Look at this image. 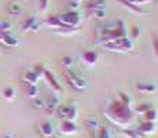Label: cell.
Segmentation results:
<instances>
[{
    "instance_id": "6da1fadb",
    "label": "cell",
    "mask_w": 158,
    "mask_h": 138,
    "mask_svg": "<svg viewBox=\"0 0 158 138\" xmlns=\"http://www.w3.org/2000/svg\"><path fill=\"white\" fill-rule=\"evenodd\" d=\"M105 116L111 120L114 124H118L121 127L131 126L133 122V112L131 106H127L120 100H113L107 109L105 110Z\"/></svg>"
},
{
    "instance_id": "7a4b0ae2",
    "label": "cell",
    "mask_w": 158,
    "mask_h": 138,
    "mask_svg": "<svg viewBox=\"0 0 158 138\" xmlns=\"http://www.w3.org/2000/svg\"><path fill=\"white\" fill-rule=\"evenodd\" d=\"M55 113L62 119V120L74 122L78 116V106L73 102L72 104H65V105H59Z\"/></svg>"
},
{
    "instance_id": "3957f363",
    "label": "cell",
    "mask_w": 158,
    "mask_h": 138,
    "mask_svg": "<svg viewBox=\"0 0 158 138\" xmlns=\"http://www.w3.org/2000/svg\"><path fill=\"white\" fill-rule=\"evenodd\" d=\"M65 79L70 87H74L77 90H83L87 87V79H84L83 76H80L78 73L73 72L70 69L65 72Z\"/></svg>"
},
{
    "instance_id": "277c9868",
    "label": "cell",
    "mask_w": 158,
    "mask_h": 138,
    "mask_svg": "<svg viewBox=\"0 0 158 138\" xmlns=\"http://www.w3.org/2000/svg\"><path fill=\"white\" fill-rule=\"evenodd\" d=\"M60 18V22L62 25H66V26H80L81 24V17L77 11H68V13L59 15Z\"/></svg>"
},
{
    "instance_id": "5b68a950",
    "label": "cell",
    "mask_w": 158,
    "mask_h": 138,
    "mask_svg": "<svg viewBox=\"0 0 158 138\" xmlns=\"http://www.w3.org/2000/svg\"><path fill=\"white\" fill-rule=\"evenodd\" d=\"M41 78L44 79L45 82H47V84L50 86L51 88H52L54 91L58 94V93H60V86H59V83H58V80H56V78L52 75V73L50 72V70H47V69H44L43 70V73H41Z\"/></svg>"
},
{
    "instance_id": "8992f818",
    "label": "cell",
    "mask_w": 158,
    "mask_h": 138,
    "mask_svg": "<svg viewBox=\"0 0 158 138\" xmlns=\"http://www.w3.org/2000/svg\"><path fill=\"white\" fill-rule=\"evenodd\" d=\"M136 90L142 94H153L158 90V87L156 83H153V82H138Z\"/></svg>"
},
{
    "instance_id": "52a82bcc",
    "label": "cell",
    "mask_w": 158,
    "mask_h": 138,
    "mask_svg": "<svg viewBox=\"0 0 158 138\" xmlns=\"http://www.w3.org/2000/svg\"><path fill=\"white\" fill-rule=\"evenodd\" d=\"M59 131L65 136H73L78 131L77 126L74 124V122H69V120H62L59 123Z\"/></svg>"
},
{
    "instance_id": "ba28073f",
    "label": "cell",
    "mask_w": 158,
    "mask_h": 138,
    "mask_svg": "<svg viewBox=\"0 0 158 138\" xmlns=\"http://www.w3.org/2000/svg\"><path fill=\"white\" fill-rule=\"evenodd\" d=\"M58 106H59V97L56 96H51V98H48L47 101H44V110L47 113H55L56 112V109H58Z\"/></svg>"
},
{
    "instance_id": "9c48e42d",
    "label": "cell",
    "mask_w": 158,
    "mask_h": 138,
    "mask_svg": "<svg viewBox=\"0 0 158 138\" xmlns=\"http://www.w3.org/2000/svg\"><path fill=\"white\" fill-rule=\"evenodd\" d=\"M81 60H83V64H85L87 66H94L96 65V62H98L99 60V55L95 53V51H84L83 54H81Z\"/></svg>"
},
{
    "instance_id": "30bf717a",
    "label": "cell",
    "mask_w": 158,
    "mask_h": 138,
    "mask_svg": "<svg viewBox=\"0 0 158 138\" xmlns=\"http://www.w3.org/2000/svg\"><path fill=\"white\" fill-rule=\"evenodd\" d=\"M84 126H85V128L88 131H91V133H96L98 128L101 127V123L98 122V119H96L95 116H87V118L84 119Z\"/></svg>"
},
{
    "instance_id": "8fae6325",
    "label": "cell",
    "mask_w": 158,
    "mask_h": 138,
    "mask_svg": "<svg viewBox=\"0 0 158 138\" xmlns=\"http://www.w3.org/2000/svg\"><path fill=\"white\" fill-rule=\"evenodd\" d=\"M136 130L142 136H150V134H153L156 131V123H153V122H143Z\"/></svg>"
},
{
    "instance_id": "7c38bea8",
    "label": "cell",
    "mask_w": 158,
    "mask_h": 138,
    "mask_svg": "<svg viewBox=\"0 0 158 138\" xmlns=\"http://www.w3.org/2000/svg\"><path fill=\"white\" fill-rule=\"evenodd\" d=\"M40 29V24L36 21V17H29L28 20L23 22L22 25V30L26 32V30H32V32H37Z\"/></svg>"
},
{
    "instance_id": "4fadbf2b",
    "label": "cell",
    "mask_w": 158,
    "mask_h": 138,
    "mask_svg": "<svg viewBox=\"0 0 158 138\" xmlns=\"http://www.w3.org/2000/svg\"><path fill=\"white\" fill-rule=\"evenodd\" d=\"M0 42L3 44L8 46V47H14V46L18 44V40L15 39V36L10 35L8 32H0Z\"/></svg>"
},
{
    "instance_id": "5bb4252c",
    "label": "cell",
    "mask_w": 158,
    "mask_h": 138,
    "mask_svg": "<svg viewBox=\"0 0 158 138\" xmlns=\"http://www.w3.org/2000/svg\"><path fill=\"white\" fill-rule=\"evenodd\" d=\"M44 24L48 28H51V29H58V28L62 26V22H60L59 15H50V17H47V20H45Z\"/></svg>"
},
{
    "instance_id": "9a60e30c",
    "label": "cell",
    "mask_w": 158,
    "mask_h": 138,
    "mask_svg": "<svg viewBox=\"0 0 158 138\" xmlns=\"http://www.w3.org/2000/svg\"><path fill=\"white\" fill-rule=\"evenodd\" d=\"M40 133L41 136L45 137V138H50L51 136L54 134V127L52 124H51V122H43V123H40Z\"/></svg>"
},
{
    "instance_id": "2e32d148",
    "label": "cell",
    "mask_w": 158,
    "mask_h": 138,
    "mask_svg": "<svg viewBox=\"0 0 158 138\" xmlns=\"http://www.w3.org/2000/svg\"><path fill=\"white\" fill-rule=\"evenodd\" d=\"M39 79H40V76L37 75V73L35 72V70H30V72H26L25 76L22 78V80L26 83V84H35L37 86V82Z\"/></svg>"
},
{
    "instance_id": "e0dca14e",
    "label": "cell",
    "mask_w": 158,
    "mask_h": 138,
    "mask_svg": "<svg viewBox=\"0 0 158 138\" xmlns=\"http://www.w3.org/2000/svg\"><path fill=\"white\" fill-rule=\"evenodd\" d=\"M106 2L105 0H91V2L87 3L85 10L87 11H94V10H101V8H105Z\"/></svg>"
},
{
    "instance_id": "ac0fdd59",
    "label": "cell",
    "mask_w": 158,
    "mask_h": 138,
    "mask_svg": "<svg viewBox=\"0 0 158 138\" xmlns=\"http://www.w3.org/2000/svg\"><path fill=\"white\" fill-rule=\"evenodd\" d=\"M120 3L121 4H124L128 10H131L132 13H135V14H146V10H143L140 6H136L135 3H131V2H128V0H120Z\"/></svg>"
},
{
    "instance_id": "d6986e66",
    "label": "cell",
    "mask_w": 158,
    "mask_h": 138,
    "mask_svg": "<svg viewBox=\"0 0 158 138\" xmlns=\"http://www.w3.org/2000/svg\"><path fill=\"white\" fill-rule=\"evenodd\" d=\"M80 30V26H66V25H62L58 29H54V32L58 33V35H73V33L78 32Z\"/></svg>"
},
{
    "instance_id": "ffe728a7",
    "label": "cell",
    "mask_w": 158,
    "mask_h": 138,
    "mask_svg": "<svg viewBox=\"0 0 158 138\" xmlns=\"http://www.w3.org/2000/svg\"><path fill=\"white\" fill-rule=\"evenodd\" d=\"M7 11L10 15H19L22 13V4L19 2H11L7 6Z\"/></svg>"
},
{
    "instance_id": "44dd1931",
    "label": "cell",
    "mask_w": 158,
    "mask_h": 138,
    "mask_svg": "<svg viewBox=\"0 0 158 138\" xmlns=\"http://www.w3.org/2000/svg\"><path fill=\"white\" fill-rule=\"evenodd\" d=\"M143 122H153V123H156L158 120V110L151 108L150 110H147L146 113H143Z\"/></svg>"
},
{
    "instance_id": "7402d4cb",
    "label": "cell",
    "mask_w": 158,
    "mask_h": 138,
    "mask_svg": "<svg viewBox=\"0 0 158 138\" xmlns=\"http://www.w3.org/2000/svg\"><path fill=\"white\" fill-rule=\"evenodd\" d=\"M88 18H95V20H105L106 18V10L101 8V10H94V11H87Z\"/></svg>"
},
{
    "instance_id": "603a6c76",
    "label": "cell",
    "mask_w": 158,
    "mask_h": 138,
    "mask_svg": "<svg viewBox=\"0 0 158 138\" xmlns=\"http://www.w3.org/2000/svg\"><path fill=\"white\" fill-rule=\"evenodd\" d=\"M26 96H28L30 100L39 97V87L35 84H26Z\"/></svg>"
},
{
    "instance_id": "cb8c5ba5",
    "label": "cell",
    "mask_w": 158,
    "mask_h": 138,
    "mask_svg": "<svg viewBox=\"0 0 158 138\" xmlns=\"http://www.w3.org/2000/svg\"><path fill=\"white\" fill-rule=\"evenodd\" d=\"M95 138H110V131L106 126H101L95 133Z\"/></svg>"
},
{
    "instance_id": "d4e9b609",
    "label": "cell",
    "mask_w": 158,
    "mask_h": 138,
    "mask_svg": "<svg viewBox=\"0 0 158 138\" xmlns=\"http://www.w3.org/2000/svg\"><path fill=\"white\" fill-rule=\"evenodd\" d=\"M3 98H6L7 101H13L15 98V90L11 87H7L3 90Z\"/></svg>"
},
{
    "instance_id": "484cf974",
    "label": "cell",
    "mask_w": 158,
    "mask_h": 138,
    "mask_svg": "<svg viewBox=\"0 0 158 138\" xmlns=\"http://www.w3.org/2000/svg\"><path fill=\"white\" fill-rule=\"evenodd\" d=\"M62 65L65 66V68L70 69L73 65H74V58L72 57V55H65V57H62Z\"/></svg>"
},
{
    "instance_id": "4316f807",
    "label": "cell",
    "mask_w": 158,
    "mask_h": 138,
    "mask_svg": "<svg viewBox=\"0 0 158 138\" xmlns=\"http://www.w3.org/2000/svg\"><path fill=\"white\" fill-rule=\"evenodd\" d=\"M153 106H151V104H140L139 106H136L135 108V112L139 113V115H143V113H146L147 110H150Z\"/></svg>"
},
{
    "instance_id": "83f0119b",
    "label": "cell",
    "mask_w": 158,
    "mask_h": 138,
    "mask_svg": "<svg viewBox=\"0 0 158 138\" xmlns=\"http://www.w3.org/2000/svg\"><path fill=\"white\" fill-rule=\"evenodd\" d=\"M124 136L127 138H140V134L138 133L136 128H128V130H124Z\"/></svg>"
},
{
    "instance_id": "f1b7e54d",
    "label": "cell",
    "mask_w": 158,
    "mask_h": 138,
    "mask_svg": "<svg viewBox=\"0 0 158 138\" xmlns=\"http://www.w3.org/2000/svg\"><path fill=\"white\" fill-rule=\"evenodd\" d=\"M118 100H120L121 102H123L124 105H127V106L132 105V98H131L129 96H127L125 93H120V96H118Z\"/></svg>"
},
{
    "instance_id": "f546056e",
    "label": "cell",
    "mask_w": 158,
    "mask_h": 138,
    "mask_svg": "<svg viewBox=\"0 0 158 138\" xmlns=\"http://www.w3.org/2000/svg\"><path fill=\"white\" fill-rule=\"evenodd\" d=\"M32 105L35 106V108H44V100H41V98L36 97V98H32Z\"/></svg>"
},
{
    "instance_id": "4dcf8cb0",
    "label": "cell",
    "mask_w": 158,
    "mask_h": 138,
    "mask_svg": "<svg viewBox=\"0 0 158 138\" xmlns=\"http://www.w3.org/2000/svg\"><path fill=\"white\" fill-rule=\"evenodd\" d=\"M11 29L10 21H0V32H8Z\"/></svg>"
},
{
    "instance_id": "1f68e13d",
    "label": "cell",
    "mask_w": 158,
    "mask_h": 138,
    "mask_svg": "<svg viewBox=\"0 0 158 138\" xmlns=\"http://www.w3.org/2000/svg\"><path fill=\"white\" fill-rule=\"evenodd\" d=\"M68 6H69V11H77V8L80 7V3H77L76 0H70L68 3Z\"/></svg>"
},
{
    "instance_id": "d6a6232c",
    "label": "cell",
    "mask_w": 158,
    "mask_h": 138,
    "mask_svg": "<svg viewBox=\"0 0 158 138\" xmlns=\"http://www.w3.org/2000/svg\"><path fill=\"white\" fill-rule=\"evenodd\" d=\"M39 8L41 13H45L48 8V0H39Z\"/></svg>"
},
{
    "instance_id": "836d02e7",
    "label": "cell",
    "mask_w": 158,
    "mask_h": 138,
    "mask_svg": "<svg viewBox=\"0 0 158 138\" xmlns=\"http://www.w3.org/2000/svg\"><path fill=\"white\" fill-rule=\"evenodd\" d=\"M153 48H154V54L158 57V36L154 35V39H153Z\"/></svg>"
},
{
    "instance_id": "e575fe53",
    "label": "cell",
    "mask_w": 158,
    "mask_h": 138,
    "mask_svg": "<svg viewBox=\"0 0 158 138\" xmlns=\"http://www.w3.org/2000/svg\"><path fill=\"white\" fill-rule=\"evenodd\" d=\"M131 29H132V39H138V36L140 35V29H139V26H132Z\"/></svg>"
},
{
    "instance_id": "d590c367",
    "label": "cell",
    "mask_w": 158,
    "mask_h": 138,
    "mask_svg": "<svg viewBox=\"0 0 158 138\" xmlns=\"http://www.w3.org/2000/svg\"><path fill=\"white\" fill-rule=\"evenodd\" d=\"M150 2H153V0H135V4L136 6H146V4H148Z\"/></svg>"
},
{
    "instance_id": "8d00e7d4",
    "label": "cell",
    "mask_w": 158,
    "mask_h": 138,
    "mask_svg": "<svg viewBox=\"0 0 158 138\" xmlns=\"http://www.w3.org/2000/svg\"><path fill=\"white\" fill-rule=\"evenodd\" d=\"M3 138H13V136H11V134H6V136L3 137Z\"/></svg>"
},
{
    "instance_id": "74e56055",
    "label": "cell",
    "mask_w": 158,
    "mask_h": 138,
    "mask_svg": "<svg viewBox=\"0 0 158 138\" xmlns=\"http://www.w3.org/2000/svg\"><path fill=\"white\" fill-rule=\"evenodd\" d=\"M50 138H60V137H56V136H51Z\"/></svg>"
},
{
    "instance_id": "f35d334b",
    "label": "cell",
    "mask_w": 158,
    "mask_h": 138,
    "mask_svg": "<svg viewBox=\"0 0 158 138\" xmlns=\"http://www.w3.org/2000/svg\"><path fill=\"white\" fill-rule=\"evenodd\" d=\"M76 2H77V3H81V2H84V0H76Z\"/></svg>"
},
{
    "instance_id": "ab89813d",
    "label": "cell",
    "mask_w": 158,
    "mask_h": 138,
    "mask_svg": "<svg viewBox=\"0 0 158 138\" xmlns=\"http://www.w3.org/2000/svg\"><path fill=\"white\" fill-rule=\"evenodd\" d=\"M128 2H131V3H133V2H135V0H128Z\"/></svg>"
},
{
    "instance_id": "60d3db41",
    "label": "cell",
    "mask_w": 158,
    "mask_h": 138,
    "mask_svg": "<svg viewBox=\"0 0 158 138\" xmlns=\"http://www.w3.org/2000/svg\"><path fill=\"white\" fill-rule=\"evenodd\" d=\"M0 55H2V48H0Z\"/></svg>"
},
{
    "instance_id": "b9f144b4",
    "label": "cell",
    "mask_w": 158,
    "mask_h": 138,
    "mask_svg": "<svg viewBox=\"0 0 158 138\" xmlns=\"http://www.w3.org/2000/svg\"><path fill=\"white\" fill-rule=\"evenodd\" d=\"M154 2H156V3H158V0H154Z\"/></svg>"
},
{
    "instance_id": "7bdbcfd3",
    "label": "cell",
    "mask_w": 158,
    "mask_h": 138,
    "mask_svg": "<svg viewBox=\"0 0 158 138\" xmlns=\"http://www.w3.org/2000/svg\"><path fill=\"white\" fill-rule=\"evenodd\" d=\"M25 138H26V137H25Z\"/></svg>"
}]
</instances>
